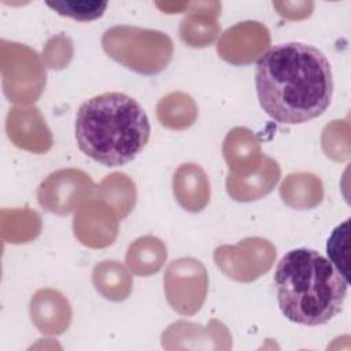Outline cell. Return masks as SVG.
Wrapping results in <instances>:
<instances>
[{"mask_svg":"<svg viewBox=\"0 0 351 351\" xmlns=\"http://www.w3.org/2000/svg\"><path fill=\"white\" fill-rule=\"evenodd\" d=\"M255 86L259 104L276 122L299 125L322 115L332 101L330 63L318 48L285 43L258 60Z\"/></svg>","mask_w":351,"mask_h":351,"instance_id":"6da1fadb","label":"cell"},{"mask_svg":"<svg viewBox=\"0 0 351 351\" xmlns=\"http://www.w3.org/2000/svg\"><path fill=\"white\" fill-rule=\"evenodd\" d=\"M151 125L140 103L122 92L85 100L75 117L78 148L95 162L114 167L133 160L147 145Z\"/></svg>","mask_w":351,"mask_h":351,"instance_id":"7a4b0ae2","label":"cell"},{"mask_svg":"<svg viewBox=\"0 0 351 351\" xmlns=\"http://www.w3.org/2000/svg\"><path fill=\"white\" fill-rule=\"evenodd\" d=\"M274 285L278 307L287 319L318 326L341 311L350 282L319 252L296 248L277 263Z\"/></svg>","mask_w":351,"mask_h":351,"instance_id":"3957f363","label":"cell"},{"mask_svg":"<svg viewBox=\"0 0 351 351\" xmlns=\"http://www.w3.org/2000/svg\"><path fill=\"white\" fill-rule=\"evenodd\" d=\"M167 300L174 310L182 314L185 289L188 295L189 311L193 314L200 308L206 296L207 277L203 265L192 258H181L173 261L165 276Z\"/></svg>","mask_w":351,"mask_h":351,"instance_id":"277c9868","label":"cell"},{"mask_svg":"<svg viewBox=\"0 0 351 351\" xmlns=\"http://www.w3.org/2000/svg\"><path fill=\"white\" fill-rule=\"evenodd\" d=\"M174 180L189 185L188 189L174 192L177 200L185 210L199 211L206 206L210 196V186L206 174L200 167L192 163L184 165L178 169Z\"/></svg>","mask_w":351,"mask_h":351,"instance_id":"5b68a950","label":"cell"},{"mask_svg":"<svg viewBox=\"0 0 351 351\" xmlns=\"http://www.w3.org/2000/svg\"><path fill=\"white\" fill-rule=\"evenodd\" d=\"M348 223L346 219L343 223L335 228L330 237L328 239L326 252L329 261L341 273V276L350 282V269H348Z\"/></svg>","mask_w":351,"mask_h":351,"instance_id":"8992f818","label":"cell"},{"mask_svg":"<svg viewBox=\"0 0 351 351\" xmlns=\"http://www.w3.org/2000/svg\"><path fill=\"white\" fill-rule=\"evenodd\" d=\"M47 5L59 15L73 18L75 21L88 22L100 18L108 3L107 1H48Z\"/></svg>","mask_w":351,"mask_h":351,"instance_id":"52a82bcc","label":"cell"}]
</instances>
